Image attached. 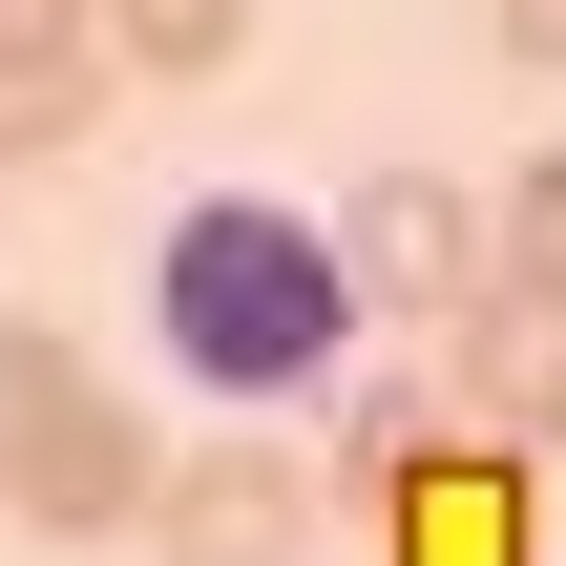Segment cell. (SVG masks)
<instances>
[{
    "instance_id": "obj_8",
    "label": "cell",
    "mask_w": 566,
    "mask_h": 566,
    "mask_svg": "<svg viewBox=\"0 0 566 566\" xmlns=\"http://www.w3.org/2000/svg\"><path fill=\"white\" fill-rule=\"evenodd\" d=\"M483 231H504V273H566V147L504 168V210H483Z\"/></svg>"
},
{
    "instance_id": "obj_1",
    "label": "cell",
    "mask_w": 566,
    "mask_h": 566,
    "mask_svg": "<svg viewBox=\"0 0 566 566\" xmlns=\"http://www.w3.org/2000/svg\"><path fill=\"white\" fill-rule=\"evenodd\" d=\"M147 336H168V378H189V399L273 420V399H336V378H357L378 294H357V252H336L315 210L210 189V210H168V252H147Z\"/></svg>"
},
{
    "instance_id": "obj_9",
    "label": "cell",
    "mask_w": 566,
    "mask_h": 566,
    "mask_svg": "<svg viewBox=\"0 0 566 566\" xmlns=\"http://www.w3.org/2000/svg\"><path fill=\"white\" fill-rule=\"evenodd\" d=\"M336 462H357V483H399V462H420V378H357V441H336Z\"/></svg>"
},
{
    "instance_id": "obj_2",
    "label": "cell",
    "mask_w": 566,
    "mask_h": 566,
    "mask_svg": "<svg viewBox=\"0 0 566 566\" xmlns=\"http://www.w3.org/2000/svg\"><path fill=\"white\" fill-rule=\"evenodd\" d=\"M0 504H21L42 546H105V525H147V504H168V441L84 378V336H63V315H0Z\"/></svg>"
},
{
    "instance_id": "obj_10",
    "label": "cell",
    "mask_w": 566,
    "mask_h": 566,
    "mask_svg": "<svg viewBox=\"0 0 566 566\" xmlns=\"http://www.w3.org/2000/svg\"><path fill=\"white\" fill-rule=\"evenodd\" d=\"M0 42H105V0H0Z\"/></svg>"
},
{
    "instance_id": "obj_11",
    "label": "cell",
    "mask_w": 566,
    "mask_h": 566,
    "mask_svg": "<svg viewBox=\"0 0 566 566\" xmlns=\"http://www.w3.org/2000/svg\"><path fill=\"white\" fill-rule=\"evenodd\" d=\"M483 21H504V42H525V63H566V0H483Z\"/></svg>"
},
{
    "instance_id": "obj_3",
    "label": "cell",
    "mask_w": 566,
    "mask_h": 566,
    "mask_svg": "<svg viewBox=\"0 0 566 566\" xmlns=\"http://www.w3.org/2000/svg\"><path fill=\"white\" fill-rule=\"evenodd\" d=\"M336 252H357V294H378V315H462V294L504 273V231H483L441 168H378V189L336 210Z\"/></svg>"
},
{
    "instance_id": "obj_6",
    "label": "cell",
    "mask_w": 566,
    "mask_h": 566,
    "mask_svg": "<svg viewBox=\"0 0 566 566\" xmlns=\"http://www.w3.org/2000/svg\"><path fill=\"white\" fill-rule=\"evenodd\" d=\"M105 126V42H0V168H63Z\"/></svg>"
},
{
    "instance_id": "obj_5",
    "label": "cell",
    "mask_w": 566,
    "mask_h": 566,
    "mask_svg": "<svg viewBox=\"0 0 566 566\" xmlns=\"http://www.w3.org/2000/svg\"><path fill=\"white\" fill-rule=\"evenodd\" d=\"M441 336H462V420L483 441H566V273H483Z\"/></svg>"
},
{
    "instance_id": "obj_4",
    "label": "cell",
    "mask_w": 566,
    "mask_h": 566,
    "mask_svg": "<svg viewBox=\"0 0 566 566\" xmlns=\"http://www.w3.org/2000/svg\"><path fill=\"white\" fill-rule=\"evenodd\" d=\"M147 546H168V566H294V546H315V483H294L273 441H189L168 504H147Z\"/></svg>"
},
{
    "instance_id": "obj_7",
    "label": "cell",
    "mask_w": 566,
    "mask_h": 566,
    "mask_svg": "<svg viewBox=\"0 0 566 566\" xmlns=\"http://www.w3.org/2000/svg\"><path fill=\"white\" fill-rule=\"evenodd\" d=\"M252 42V0H105V63H147V84H210Z\"/></svg>"
}]
</instances>
